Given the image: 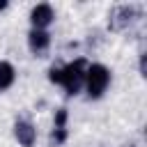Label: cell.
<instances>
[{
    "label": "cell",
    "mask_w": 147,
    "mask_h": 147,
    "mask_svg": "<svg viewBox=\"0 0 147 147\" xmlns=\"http://www.w3.org/2000/svg\"><path fill=\"white\" fill-rule=\"evenodd\" d=\"M108 83H110V71L103 64H92L90 69H85V87L90 99H99L106 92Z\"/></svg>",
    "instance_id": "6da1fadb"
},
{
    "label": "cell",
    "mask_w": 147,
    "mask_h": 147,
    "mask_svg": "<svg viewBox=\"0 0 147 147\" xmlns=\"http://www.w3.org/2000/svg\"><path fill=\"white\" fill-rule=\"evenodd\" d=\"M83 83H85V60H76L64 69H60V85H64L69 94H76Z\"/></svg>",
    "instance_id": "7a4b0ae2"
},
{
    "label": "cell",
    "mask_w": 147,
    "mask_h": 147,
    "mask_svg": "<svg viewBox=\"0 0 147 147\" xmlns=\"http://www.w3.org/2000/svg\"><path fill=\"white\" fill-rule=\"evenodd\" d=\"M14 133H16V140L23 145V147H32L34 145V138H37V131L30 122L25 119H18L16 126H14Z\"/></svg>",
    "instance_id": "3957f363"
},
{
    "label": "cell",
    "mask_w": 147,
    "mask_h": 147,
    "mask_svg": "<svg viewBox=\"0 0 147 147\" xmlns=\"http://www.w3.org/2000/svg\"><path fill=\"white\" fill-rule=\"evenodd\" d=\"M30 18H32L34 30H44V28L51 25V21H53V9H51V5H37V7L32 9Z\"/></svg>",
    "instance_id": "277c9868"
},
{
    "label": "cell",
    "mask_w": 147,
    "mask_h": 147,
    "mask_svg": "<svg viewBox=\"0 0 147 147\" xmlns=\"http://www.w3.org/2000/svg\"><path fill=\"white\" fill-rule=\"evenodd\" d=\"M28 44H30V51L32 53H44L51 44V37L46 30H32L30 37H28Z\"/></svg>",
    "instance_id": "5b68a950"
},
{
    "label": "cell",
    "mask_w": 147,
    "mask_h": 147,
    "mask_svg": "<svg viewBox=\"0 0 147 147\" xmlns=\"http://www.w3.org/2000/svg\"><path fill=\"white\" fill-rule=\"evenodd\" d=\"M14 78H16L14 67H11L9 62H0V92H2V90H7V87L14 83Z\"/></svg>",
    "instance_id": "8992f818"
},
{
    "label": "cell",
    "mask_w": 147,
    "mask_h": 147,
    "mask_svg": "<svg viewBox=\"0 0 147 147\" xmlns=\"http://www.w3.org/2000/svg\"><path fill=\"white\" fill-rule=\"evenodd\" d=\"M5 7H7V2H2V0H0V9H5Z\"/></svg>",
    "instance_id": "52a82bcc"
}]
</instances>
